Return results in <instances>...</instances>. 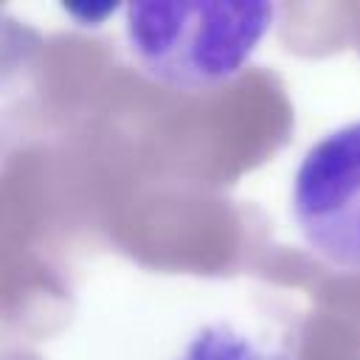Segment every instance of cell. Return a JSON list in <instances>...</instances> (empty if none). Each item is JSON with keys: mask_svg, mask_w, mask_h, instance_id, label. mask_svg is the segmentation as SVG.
I'll return each instance as SVG.
<instances>
[{"mask_svg": "<svg viewBox=\"0 0 360 360\" xmlns=\"http://www.w3.org/2000/svg\"><path fill=\"white\" fill-rule=\"evenodd\" d=\"M276 14L278 6L264 0L129 3L121 39L129 62L155 84L208 93L242 76Z\"/></svg>", "mask_w": 360, "mask_h": 360, "instance_id": "6da1fadb", "label": "cell"}, {"mask_svg": "<svg viewBox=\"0 0 360 360\" xmlns=\"http://www.w3.org/2000/svg\"><path fill=\"white\" fill-rule=\"evenodd\" d=\"M292 217L321 264L360 273V121L307 149L292 177Z\"/></svg>", "mask_w": 360, "mask_h": 360, "instance_id": "7a4b0ae2", "label": "cell"}, {"mask_svg": "<svg viewBox=\"0 0 360 360\" xmlns=\"http://www.w3.org/2000/svg\"><path fill=\"white\" fill-rule=\"evenodd\" d=\"M301 360H360V332L343 318H326L312 326Z\"/></svg>", "mask_w": 360, "mask_h": 360, "instance_id": "3957f363", "label": "cell"}, {"mask_svg": "<svg viewBox=\"0 0 360 360\" xmlns=\"http://www.w3.org/2000/svg\"><path fill=\"white\" fill-rule=\"evenodd\" d=\"M321 278L326 287L329 304L360 332V273H338L321 264Z\"/></svg>", "mask_w": 360, "mask_h": 360, "instance_id": "277c9868", "label": "cell"}, {"mask_svg": "<svg viewBox=\"0 0 360 360\" xmlns=\"http://www.w3.org/2000/svg\"><path fill=\"white\" fill-rule=\"evenodd\" d=\"M352 42L360 51V3H354V14H352Z\"/></svg>", "mask_w": 360, "mask_h": 360, "instance_id": "5b68a950", "label": "cell"}]
</instances>
